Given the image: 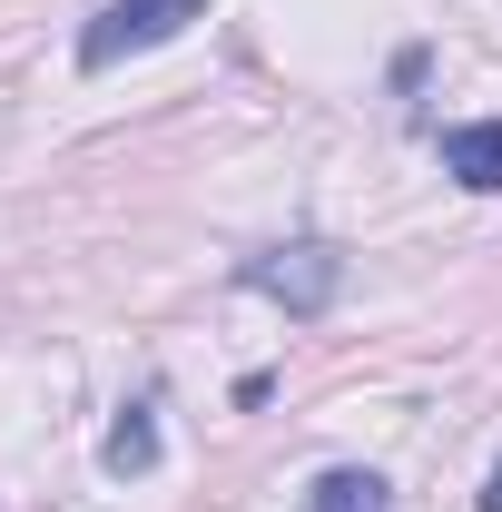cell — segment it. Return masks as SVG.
I'll list each match as a JSON object with an SVG mask.
<instances>
[{
	"mask_svg": "<svg viewBox=\"0 0 502 512\" xmlns=\"http://www.w3.org/2000/svg\"><path fill=\"white\" fill-rule=\"evenodd\" d=\"M188 20H207V0H99V20L79 30V69H119L138 50H168Z\"/></svg>",
	"mask_w": 502,
	"mask_h": 512,
	"instance_id": "cell-1",
	"label": "cell"
},
{
	"mask_svg": "<svg viewBox=\"0 0 502 512\" xmlns=\"http://www.w3.org/2000/svg\"><path fill=\"white\" fill-rule=\"evenodd\" d=\"M247 286H256V296H276L286 316H325V306L345 296V256L325 247V237H296V247L247 256Z\"/></svg>",
	"mask_w": 502,
	"mask_h": 512,
	"instance_id": "cell-2",
	"label": "cell"
},
{
	"mask_svg": "<svg viewBox=\"0 0 502 512\" xmlns=\"http://www.w3.org/2000/svg\"><path fill=\"white\" fill-rule=\"evenodd\" d=\"M443 168H453L473 197H502V119H463V128H443Z\"/></svg>",
	"mask_w": 502,
	"mask_h": 512,
	"instance_id": "cell-3",
	"label": "cell"
},
{
	"mask_svg": "<svg viewBox=\"0 0 502 512\" xmlns=\"http://www.w3.org/2000/svg\"><path fill=\"white\" fill-rule=\"evenodd\" d=\"M99 463H109V473H158V404H148V394L119 404V424H109Z\"/></svg>",
	"mask_w": 502,
	"mask_h": 512,
	"instance_id": "cell-4",
	"label": "cell"
},
{
	"mask_svg": "<svg viewBox=\"0 0 502 512\" xmlns=\"http://www.w3.org/2000/svg\"><path fill=\"white\" fill-rule=\"evenodd\" d=\"M306 512H394V493H384V473H365V463H335V473L306 483Z\"/></svg>",
	"mask_w": 502,
	"mask_h": 512,
	"instance_id": "cell-5",
	"label": "cell"
},
{
	"mask_svg": "<svg viewBox=\"0 0 502 512\" xmlns=\"http://www.w3.org/2000/svg\"><path fill=\"white\" fill-rule=\"evenodd\" d=\"M483 512H502V463H493V483H483Z\"/></svg>",
	"mask_w": 502,
	"mask_h": 512,
	"instance_id": "cell-6",
	"label": "cell"
}]
</instances>
